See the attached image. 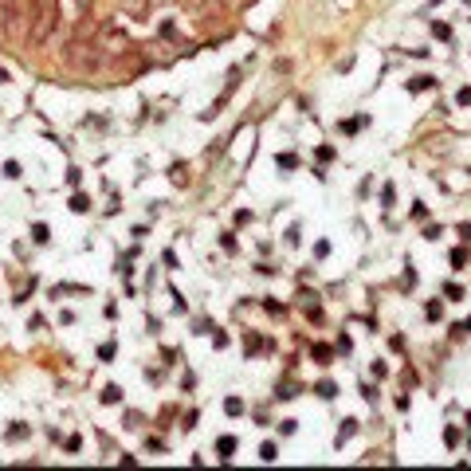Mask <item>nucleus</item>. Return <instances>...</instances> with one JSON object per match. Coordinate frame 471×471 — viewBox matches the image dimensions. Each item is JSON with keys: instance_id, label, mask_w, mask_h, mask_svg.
<instances>
[{"instance_id": "obj_1", "label": "nucleus", "mask_w": 471, "mask_h": 471, "mask_svg": "<svg viewBox=\"0 0 471 471\" xmlns=\"http://www.w3.org/2000/svg\"><path fill=\"white\" fill-rule=\"evenodd\" d=\"M63 59H67V67H71V71H83V75H91L95 67H103V63H106V52L99 48V44H87V40L79 36V40H71V44H67Z\"/></svg>"}, {"instance_id": "obj_2", "label": "nucleus", "mask_w": 471, "mask_h": 471, "mask_svg": "<svg viewBox=\"0 0 471 471\" xmlns=\"http://www.w3.org/2000/svg\"><path fill=\"white\" fill-rule=\"evenodd\" d=\"M32 20H36V24H32L28 40H32V48H40V44H44V40H48V36L55 32V20H59V12H55V4H52V0H44V8H40V12L32 16Z\"/></svg>"}, {"instance_id": "obj_3", "label": "nucleus", "mask_w": 471, "mask_h": 471, "mask_svg": "<svg viewBox=\"0 0 471 471\" xmlns=\"http://www.w3.org/2000/svg\"><path fill=\"white\" fill-rule=\"evenodd\" d=\"M232 452H236V436H220L216 440V456L220 460H232Z\"/></svg>"}, {"instance_id": "obj_4", "label": "nucleus", "mask_w": 471, "mask_h": 471, "mask_svg": "<svg viewBox=\"0 0 471 471\" xmlns=\"http://www.w3.org/2000/svg\"><path fill=\"white\" fill-rule=\"evenodd\" d=\"M354 432H358V420H342V428H338V436H334V444L342 448V444H346V440H350Z\"/></svg>"}, {"instance_id": "obj_5", "label": "nucleus", "mask_w": 471, "mask_h": 471, "mask_svg": "<svg viewBox=\"0 0 471 471\" xmlns=\"http://www.w3.org/2000/svg\"><path fill=\"white\" fill-rule=\"evenodd\" d=\"M432 87H436V79H432V75H417V79L409 83V91H413V95H420V91H432Z\"/></svg>"}, {"instance_id": "obj_6", "label": "nucleus", "mask_w": 471, "mask_h": 471, "mask_svg": "<svg viewBox=\"0 0 471 471\" xmlns=\"http://www.w3.org/2000/svg\"><path fill=\"white\" fill-rule=\"evenodd\" d=\"M314 393H318L322 401H334V397H338V385H334V381H318V385H314Z\"/></svg>"}, {"instance_id": "obj_7", "label": "nucleus", "mask_w": 471, "mask_h": 471, "mask_svg": "<svg viewBox=\"0 0 471 471\" xmlns=\"http://www.w3.org/2000/svg\"><path fill=\"white\" fill-rule=\"evenodd\" d=\"M311 358H314V362H318V366H330V358H334V350H330V346H314V350H311Z\"/></svg>"}, {"instance_id": "obj_8", "label": "nucleus", "mask_w": 471, "mask_h": 471, "mask_svg": "<svg viewBox=\"0 0 471 471\" xmlns=\"http://www.w3.org/2000/svg\"><path fill=\"white\" fill-rule=\"evenodd\" d=\"M260 460H263V464H275V460H279V448H275L271 440H267V444L260 448Z\"/></svg>"}, {"instance_id": "obj_9", "label": "nucleus", "mask_w": 471, "mask_h": 471, "mask_svg": "<svg viewBox=\"0 0 471 471\" xmlns=\"http://www.w3.org/2000/svg\"><path fill=\"white\" fill-rule=\"evenodd\" d=\"M118 401H122V389H118V385H106L103 389V405H118Z\"/></svg>"}, {"instance_id": "obj_10", "label": "nucleus", "mask_w": 471, "mask_h": 471, "mask_svg": "<svg viewBox=\"0 0 471 471\" xmlns=\"http://www.w3.org/2000/svg\"><path fill=\"white\" fill-rule=\"evenodd\" d=\"M32 240H36V244H48V240H52L48 224H32Z\"/></svg>"}, {"instance_id": "obj_11", "label": "nucleus", "mask_w": 471, "mask_h": 471, "mask_svg": "<svg viewBox=\"0 0 471 471\" xmlns=\"http://www.w3.org/2000/svg\"><path fill=\"white\" fill-rule=\"evenodd\" d=\"M224 413H228V417H240V413H244V401H240V397H228V401H224Z\"/></svg>"}, {"instance_id": "obj_12", "label": "nucleus", "mask_w": 471, "mask_h": 471, "mask_svg": "<svg viewBox=\"0 0 471 471\" xmlns=\"http://www.w3.org/2000/svg\"><path fill=\"white\" fill-rule=\"evenodd\" d=\"M275 165H279V169H299V157H295V154H279V157H275Z\"/></svg>"}, {"instance_id": "obj_13", "label": "nucleus", "mask_w": 471, "mask_h": 471, "mask_svg": "<svg viewBox=\"0 0 471 471\" xmlns=\"http://www.w3.org/2000/svg\"><path fill=\"white\" fill-rule=\"evenodd\" d=\"M362 126H366V118H354V122H346V118H342V126H338V130H342V134H358Z\"/></svg>"}, {"instance_id": "obj_14", "label": "nucleus", "mask_w": 471, "mask_h": 471, "mask_svg": "<svg viewBox=\"0 0 471 471\" xmlns=\"http://www.w3.org/2000/svg\"><path fill=\"white\" fill-rule=\"evenodd\" d=\"M393 201H397V189L385 185V189H381V209H393Z\"/></svg>"}, {"instance_id": "obj_15", "label": "nucleus", "mask_w": 471, "mask_h": 471, "mask_svg": "<svg viewBox=\"0 0 471 471\" xmlns=\"http://www.w3.org/2000/svg\"><path fill=\"white\" fill-rule=\"evenodd\" d=\"M444 295H448L452 303H460V299H464V287H460V283H448V287H444Z\"/></svg>"}, {"instance_id": "obj_16", "label": "nucleus", "mask_w": 471, "mask_h": 471, "mask_svg": "<svg viewBox=\"0 0 471 471\" xmlns=\"http://www.w3.org/2000/svg\"><path fill=\"white\" fill-rule=\"evenodd\" d=\"M71 209H75V212H87V209H91V201H87L83 193H75V197H71Z\"/></svg>"}, {"instance_id": "obj_17", "label": "nucleus", "mask_w": 471, "mask_h": 471, "mask_svg": "<svg viewBox=\"0 0 471 471\" xmlns=\"http://www.w3.org/2000/svg\"><path fill=\"white\" fill-rule=\"evenodd\" d=\"M452 267H468V248H456L452 252Z\"/></svg>"}, {"instance_id": "obj_18", "label": "nucleus", "mask_w": 471, "mask_h": 471, "mask_svg": "<svg viewBox=\"0 0 471 471\" xmlns=\"http://www.w3.org/2000/svg\"><path fill=\"white\" fill-rule=\"evenodd\" d=\"M197 420H201V413H197V409H193V413H185V417H181V428H185V432H189V428H197Z\"/></svg>"}, {"instance_id": "obj_19", "label": "nucleus", "mask_w": 471, "mask_h": 471, "mask_svg": "<svg viewBox=\"0 0 471 471\" xmlns=\"http://www.w3.org/2000/svg\"><path fill=\"white\" fill-rule=\"evenodd\" d=\"M424 314H428V322H436V318L444 314V307H440V303H428V307H424Z\"/></svg>"}, {"instance_id": "obj_20", "label": "nucleus", "mask_w": 471, "mask_h": 471, "mask_svg": "<svg viewBox=\"0 0 471 471\" xmlns=\"http://www.w3.org/2000/svg\"><path fill=\"white\" fill-rule=\"evenodd\" d=\"M432 32H436V36H440V40H452V28H448V24H440V20H436V24H432Z\"/></svg>"}, {"instance_id": "obj_21", "label": "nucleus", "mask_w": 471, "mask_h": 471, "mask_svg": "<svg viewBox=\"0 0 471 471\" xmlns=\"http://www.w3.org/2000/svg\"><path fill=\"white\" fill-rule=\"evenodd\" d=\"M456 103H460V106H471V87H460V95H456Z\"/></svg>"}, {"instance_id": "obj_22", "label": "nucleus", "mask_w": 471, "mask_h": 471, "mask_svg": "<svg viewBox=\"0 0 471 471\" xmlns=\"http://www.w3.org/2000/svg\"><path fill=\"white\" fill-rule=\"evenodd\" d=\"M4 177H12V181H16V177H20V165H16V161H4Z\"/></svg>"}, {"instance_id": "obj_23", "label": "nucleus", "mask_w": 471, "mask_h": 471, "mask_svg": "<svg viewBox=\"0 0 471 471\" xmlns=\"http://www.w3.org/2000/svg\"><path fill=\"white\" fill-rule=\"evenodd\" d=\"M220 244H224V252H236V236H232V232H224V236H220Z\"/></svg>"}, {"instance_id": "obj_24", "label": "nucleus", "mask_w": 471, "mask_h": 471, "mask_svg": "<svg viewBox=\"0 0 471 471\" xmlns=\"http://www.w3.org/2000/svg\"><path fill=\"white\" fill-rule=\"evenodd\" d=\"M244 346H248V354H252V350H260L263 342H260V338H256V334H252V330H248V338H244Z\"/></svg>"}, {"instance_id": "obj_25", "label": "nucleus", "mask_w": 471, "mask_h": 471, "mask_svg": "<svg viewBox=\"0 0 471 471\" xmlns=\"http://www.w3.org/2000/svg\"><path fill=\"white\" fill-rule=\"evenodd\" d=\"M114 350H118V346H114V342H106L103 350H99V358H103V362H110V358H114Z\"/></svg>"}, {"instance_id": "obj_26", "label": "nucleus", "mask_w": 471, "mask_h": 471, "mask_svg": "<svg viewBox=\"0 0 471 471\" xmlns=\"http://www.w3.org/2000/svg\"><path fill=\"white\" fill-rule=\"evenodd\" d=\"M440 236H444V228H436V224H432V228H424V240H440Z\"/></svg>"}, {"instance_id": "obj_27", "label": "nucleus", "mask_w": 471, "mask_h": 471, "mask_svg": "<svg viewBox=\"0 0 471 471\" xmlns=\"http://www.w3.org/2000/svg\"><path fill=\"white\" fill-rule=\"evenodd\" d=\"M295 424H299V420H279V432H283V436H291V432H295Z\"/></svg>"}, {"instance_id": "obj_28", "label": "nucleus", "mask_w": 471, "mask_h": 471, "mask_svg": "<svg viewBox=\"0 0 471 471\" xmlns=\"http://www.w3.org/2000/svg\"><path fill=\"white\" fill-rule=\"evenodd\" d=\"M444 440H448V448H456V444H460V432H456V428H448V432H444Z\"/></svg>"}, {"instance_id": "obj_29", "label": "nucleus", "mask_w": 471, "mask_h": 471, "mask_svg": "<svg viewBox=\"0 0 471 471\" xmlns=\"http://www.w3.org/2000/svg\"><path fill=\"white\" fill-rule=\"evenodd\" d=\"M460 240H471V224H460Z\"/></svg>"}, {"instance_id": "obj_30", "label": "nucleus", "mask_w": 471, "mask_h": 471, "mask_svg": "<svg viewBox=\"0 0 471 471\" xmlns=\"http://www.w3.org/2000/svg\"><path fill=\"white\" fill-rule=\"evenodd\" d=\"M456 334H471V318H468V322H460V326H456Z\"/></svg>"}, {"instance_id": "obj_31", "label": "nucleus", "mask_w": 471, "mask_h": 471, "mask_svg": "<svg viewBox=\"0 0 471 471\" xmlns=\"http://www.w3.org/2000/svg\"><path fill=\"white\" fill-rule=\"evenodd\" d=\"M0 83H8V71H4V67H0Z\"/></svg>"}]
</instances>
